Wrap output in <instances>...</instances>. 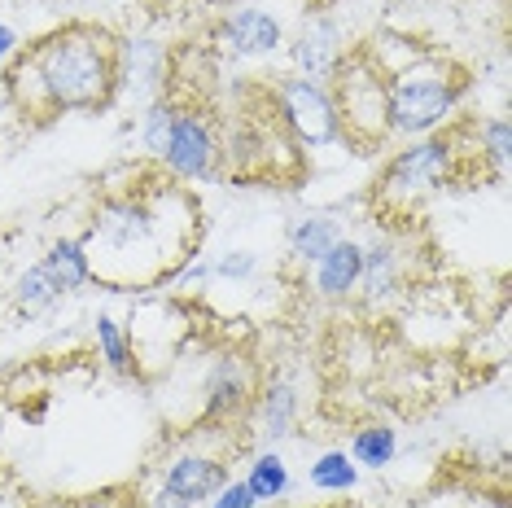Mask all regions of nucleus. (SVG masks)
Segmentation results:
<instances>
[{
	"label": "nucleus",
	"instance_id": "obj_1",
	"mask_svg": "<svg viewBox=\"0 0 512 508\" xmlns=\"http://www.w3.org/2000/svg\"><path fill=\"white\" fill-rule=\"evenodd\" d=\"M5 92L22 119H53V114H97L119 101V62L114 36L92 22L57 27L36 40L5 71Z\"/></svg>",
	"mask_w": 512,
	"mask_h": 508
},
{
	"label": "nucleus",
	"instance_id": "obj_2",
	"mask_svg": "<svg viewBox=\"0 0 512 508\" xmlns=\"http://www.w3.org/2000/svg\"><path fill=\"white\" fill-rule=\"evenodd\" d=\"M386 101H390V136L421 141V136H434L447 123H456L464 101V79L438 53H425L386 79Z\"/></svg>",
	"mask_w": 512,
	"mask_h": 508
},
{
	"label": "nucleus",
	"instance_id": "obj_3",
	"mask_svg": "<svg viewBox=\"0 0 512 508\" xmlns=\"http://www.w3.org/2000/svg\"><path fill=\"white\" fill-rule=\"evenodd\" d=\"M456 163H460V145L447 132L403 141V149H394V158L381 167L377 184H372V206L386 219L416 215L442 184L456 176Z\"/></svg>",
	"mask_w": 512,
	"mask_h": 508
},
{
	"label": "nucleus",
	"instance_id": "obj_4",
	"mask_svg": "<svg viewBox=\"0 0 512 508\" xmlns=\"http://www.w3.org/2000/svg\"><path fill=\"white\" fill-rule=\"evenodd\" d=\"M337 119H342V141L377 149L390 141V101H386V75L364 49H351L342 66L329 79Z\"/></svg>",
	"mask_w": 512,
	"mask_h": 508
},
{
	"label": "nucleus",
	"instance_id": "obj_5",
	"mask_svg": "<svg viewBox=\"0 0 512 508\" xmlns=\"http://www.w3.org/2000/svg\"><path fill=\"white\" fill-rule=\"evenodd\" d=\"M276 123L285 127V136L298 149L316 154V149H333L342 145V119H337L333 92L320 79H302V75H281L267 88Z\"/></svg>",
	"mask_w": 512,
	"mask_h": 508
},
{
	"label": "nucleus",
	"instance_id": "obj_6",
	"mask_svg": "<svg viewBox=\"0 0 512 508\" xmlns=\"http://www.w3.org/2000/svg\"><path fill=\"white\" fill-rule=\"evenodd\" d=\"M162 171L180 184H206L219 176V132L215 119L202 106H180L171 123L167 149H162Z\"/></svg>",
	"mask_w": 512,
	"mask_h": 508
},
{
	"label": "nucleus",
	"instance_id": "obj_7",
	"mask_svg": "<svg viewBox=\"0 0 512 508\" xmlns=\"http://www.w3.org/2000/svg\"><path fill=\"white\" fill-rule=\"evenodd\" d=\"M289 44V62H294V75L302 79H320V84H329L333 71L342 66V57L351 53V44H346V31L342 22L333 14H316L311 22H302V31Z\"/></svg>",
	"mask_w": 512,
	"mask_h": 508
},
{
	"label": "nucleus",
	"instance_id": "obj_8",
	"mask_svg": "<svg viewBox=\"0 0 512 508\" xmlns=\"http://www.w3.org/2000/svg\"><path fill=\"white\" fill-rule=\"evenodd\" d=\"M215 44L228 57H241V62H254V57H272L285 49V27L276 14L250 5V9H232V14L219 18L215 27Z\"/></svg>",
	"mask_w": 512,
	"mask_h": 508
},
{
	"label": "nucleus",
	"instance_id": "obj_9",
	"mask_svg": "<svg viewBox=\"0 0 512 508\" xmlns=\"http://www.w3.org/2000/svg\"><path fill=\"white\" fill-rule=\"evenodd\" d=\"M259 386H254V373L241 355H228L211 368L206 377V399H202V425H228L237 421L241 412L254 403Z\"/></svg>",
	"mask_w": 512,
	"mask_h": 508
},
{
	"label": "nucleus",
	"instance_id": "obj_10",
	"mask_svg": "<svg viewBox=\"0 0 512 508\" xmlns=\"http://www.w3.org/2000/svg\"><path fill=\"white\" fill-rule=\"evenodd\" d=\"M162 487L176 491L184 504H206L228 482V460L215 452H180L171 465H162Z\"/></svg>",
	"mask_w": 512,
	"mask_h": 508
},
{
	"label": "nucleus",
	"instance_id": "obj_11",
	"mask_svg": "<svg viewBox=\"0 0 512 508\" xmlns=\"http://www.w3.org/2000/svg\"><path fill=\"white\" fill-rule=\"evenodd\" d=\"M359 272H364V241L342 237L311 263V290L324 303H346L359 290Z\"/></svg>",
	"mask_w": 512,
	"mask_h": 508
},
{
	"label": "nucleus",
	"instance_id": "obj_12",
	"mask_svg": "<svg viewBox=\"0 0 512 508\" xmlns=\"http://www.w3.org/2000/svg\"><path fill=\"white\" fill-rule=\"evenodd\" d=\"M250 408H254V430H259L263 443H281V438H289L298 425L302 395L289 377H272L259 386V395H254Z\"/></svg>",
	"mask_w": 512,
	"mask_h": 508
},
{
	"label": "nucleus",
	"instance_id": "obj_13",
	"mask_svg": "<svg viewBox=\"0 0 512 508\" xmlns=\"http://www.w3.org/2000/svg\"><path fill=\"white\" fill-rule=\"evenodd\" d=\"M403 290V259L394 250V241L377 237L364 246V272H359V294L368 307H386L390 298H399Z\"/></svg>",
	"mask_w": 512,
	"mask_h": 508
},
{
	"label": "nucleus",
	"instance_id": "obj_14",
	"mask_svg": "<svg viewBox=\"0 0 512 508\" xmlns=\"http://www.w3.org/2000/svg\"><path fill=\"white\" fill-rule=\"evenodd\" d=\"M40 263H44V272L57 281V290L62 294H79L84 285H92V250L84 246V237H62V241H53L49 250L40 254Z\"/></svg>",
	"mask_w": 512,
	"mask_h": 508
},
{
	"label": "nucleus",
	"instance_id": "obj_15",
	"mask_svg": "<svg viewBox=\"0 0 512 508\" xmlns=\"http://www.w3.org/2000/svg\"><path fill=\"white\" fill-rule=\"evenodd\" d=\"M346 237V228H342V219L337 215H298V219H289L285 224V241H289V254H294L298 263H316L324 250L333 246V241H342Z\"/></svg>",
	"mask_w": 512,
	"mask_h": 508
},
{
	"label": "nucleus",
	"instance_id": "obj_16",
	"mask_svg": "<svg viewBox=\"0 0 512 508\" xmlns=\"http://www.w3.org/2000/svg\"><path fill=\"white\" fill-rule=\"evenodd\" d=\"M241 482L250 487V495L259 500V508H276L289 491H294V473H289V460L276 452V447H263V452H254L250 465H246V478H241Z\"/></svg>",
	"mask_w": 512,
	"mask_h": 508
},
{
	"label": "nucleus",
	"instance_id": "obj_17",
	"mask_svg": "<svg viewBox=\"0 0 512 508\" xmlns=\"http://www.w3.org/2000/svg\"><path fill=\"white\" fill-rule=\"evenodd\" d=\"M359 469L346 447H324V452L307 465V487L320 495H351L359 487Z\"/></svg>",
	"mask_w": 512,
	"mask_h": 508
},
{
	"label": "nucleus",
	"instance_id": "obj_18",
	"mask_svg": "<svg viewBox=\"0 0 512 508\" xmlns=\"http://www.w3.org/2000/svg\"><path fill=\"white\" fill-rule=\"evenodd\" d=\"M351 460L359 469H386V465H394V456H399V430L394 425H386V421H368V425H359V430L351 434Z\"/></svg>",
	"mask_w": 512,
	"mask_h": 508
},
{
	"label": "nucleus",
	"instance_id": "obj_19",
	"mask_svg": "<svg viewBox=\"0 0 512 508\" xmlns=\"http://www.w3.org/2000/svg\"><path fill=\"white\" fill-rule=\"evenodd\" d=\"M62 298H66V294L57 290V281H53L49 272H44V263H40V259L31 263V268L14 281V311H18V316H27V320L49 316V311L62 303Z\"/></svg>",
	"mask_w": 512,
	"mask_h": 508
},
{
	"label": "nucleus",
	"instance_id": "obj_20",
	"mask_svg": "<svg viewBox=\"0 0 512 508\" xmlns=\"http://www.w3.org/2000/svg\"><path fill=\"white\" fill-rule=\"evenodd\" d=\"M92 342H97V355L106 360L110 373H136V346H132V333H127V325H119V320L110 316V311H101L97 320H92Z\"/></svg>",
	"mask_w": 512,
	"mask_h": 508
},
{
	"label": "nucleus",
	"instance_id": "obj_21",
	"mask_svg": "<svg viewBox=\"0 0 512 508\" xmlns=\"http://www.w3.org/2000/svg\"><path fill=\"white\" fill-rule=\"evenodd\" d=\"M176 110H180V101L167 97V92L145 106V114H141V145H145L149 158H162L167 136H171V123H176Z\"/></svg>",
	"mask_w": 512,
	"mask_h": 508
},
{
	"label": "nucleus",
	"instance_id": "obj_22",
	"mask_svg": "<svg viewBox=\"0 0 512 508\" xmlns=\"http://www.w3.org/2000/svg\"><path fill=\"white\" fill-rule=\"evenodd\" d=\"M477 149H482V158H491L495 171L504 176V171H508V149H512V132H508V119H504V114H495V119L477 123Z\"/></svg>",
	"mask_w": 512,
	"mask_h": 508
},
{
	"label": "nucleus",
	"instance_id": "obj_23",
	"mask_svg": "<svg viewBox=\"0 0 512 508\" xmlns=\"http://www.w3.org/2000/svg\"><path fill=\"white\" fill-rule=\"evenodd\" d=\"M250 276H259V254L254 250H224L215 259V281L241 285V281H250Z\"/></svg>",
	"mask_w": 512,
	"mask_h": 508
},
{
	"label": "nucleus",
	"instance_id": "obj_24",
	"mask_svg": "<svg viewBox=\"0 0 512 508\" xmlns=\"http://www.w3.org/2000/svg\"><path fill=\"white\" fill-rule=\"evenodd\" d=\"M211 281H215V263H211V259H202V254L184 259L180 268L171 272V285H176L180 294H197V290H206Z\"/></svg>",
	"mask_w": 512,
	"mask_h": 508
},
{
	"label": "nucleus",
	"instance_id": "obj_25",
	"mask_svg": "<svg viewBox=\"0 0 512 508\" xmlns=\"http://www.w3.org/2000/svg\"><path fill=\"white\" fill-rule=\"evenodd\" d=\"M57 508H141V500H136V491H97V495H75V500L57 504Z\"/></svg>",
	"mask_w": 512,
	"mask_h": 508
},
{
	"label": "nucleus",
	"instance_id": "obj_26",
	"mask_svg": "<svg viewBox=\"0 0 512 508\" xmlns=\"http://www.w3.org/2000/svg\"><path fill=\"white\" fill-rule=\"evenodd\" d=\"M206 508H259V500H254L250 487L241 478H228L224 487H219L211 500H206Z\"/></svg>",
	"mask_w": 512,
	"mask_h": 508
},
{
	"label": "nucleus",
	"instance_id": "obj_27",
	"mask_svg": "<svg viewBox=\"0 0 512 508\" xmlns=\"http://www.w3.org/2000/svg\"><path fill=\"white\" fill-rule=\"evenodd\" d=\"M136 500H141V508H193V504H184V500H180V495H176V491H167V487H162V482H158V487H154V491L136 495Z\"/></svg>",
	"mask_w": 512,
	"mask_h": 508
},
{
	"label": "nucleus",
	"instance_id": "obj_28",
	"mask_svg": "<svg viewBox=\"0 0 512 508\" xmlns=\"http://www.w3.org/2000/svg\"><path fill=\"white\" fill-rule=\"evenodd\" d=\"M18 49H22V40H18V31L9 27V22H0V66H9L18 57Z\"/></svg>",
	"mask_w": 512,
	"mask_h": 508
},
{
	"label": "nucleus",
	"instance_id": "obj_29",
	"mask_svg": "<svg viewBox=\"0 0 512 508\" xmlns=\"http://www.w3.org/2000/svg\"><path fill=\"white\" fill-rule=\"evenodd\" d=\"M316 5H329V0H316Z\"/></svg>",
	"mask_w": 512,
	"mask_h": 508
}]
</instances>
